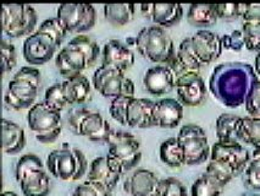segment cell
Listing matches in <instances>:
<instances>
[{"mask_svg": "<svg viewBox=\"0 0 260 196\" xmlns=\"http://www.w3.org/2000/svg\"><path fill=\"white\" fill-rule=\"evenodd\" d=\"M95 143H109L113 131L108 120L96 111H89L81 123L78 134Z\"/></svg>", "mask_w": 260, "mask_h": 196, "instance_id": "obj_21", "label": "cell"}, {"mask_svg": "<svg viewBox=\"0 0 260 196\" xmlns=\"http://www.w3.org/2000/svg\"><path fill=\"white\" fill-rule=\"evenodd\" d=\"M74 194L76 196H98L96 195L94 188H93V186L90 185L87 180L75 188Z\"/></svg>", "mask_w": 260, "mask_h": 196, "instance_id": "obj_50", "label": "cell"}, {"mask_svg": "<svg viewBox=\"0 0 260 196\" xmlns=\"http://www.w3.org/2000/svg\"><path fill=\"white\" fill-rule=\"evenodd\" d=\"M176 93L183 107H198L207 99L208 89L203 77L197 72H189L176 80Z\"/></svg>", "mask_w": 260, "mask_h": 196, "instance_id": "obj_12", "label": "cell"}, {"mask_svg": "<svg viewBox=\"0 0 260 196\" xmlns=\"http://www.w3.org/2000/svg\"><path fill=\"white\" fill-rule=\"evenodd\" d=\"M258 75L247 63H223L214 69L209 80V89L217 101L229 108L244 104L253 82Z\"/></svg>", "mask_w": 260, "mask_h": 196, "instance_id": "obj_1", "label": "cell"}, {"mask_svg": "<svg viewBox=\"0 0 260 196\" xmlns=\"http://www.w3.org/2000/svg\"><path fill=\"white\" fill-rule=\"evenodd\" d=\"M56 17L59 19L68 33L89 31L95 25L96 11L92 4H72L63 3L57 8Z\"/></svg>", "mask_w": 260, "mask_h": 196, "instance_id": "obj_8", "label": "cell"}, {"mask_svg": "<svg viewBox=\"0 0 260 196\" xmlns=\"http://www.w3.org/2000/svg\"><path fill=\"white\" fill-rule=\"evenodd\" d=\"M223 188L215 180L203 173L194 180L190 188V196H221Z\"/></svg>", "mask_w": 260, "mask_h": 196, "instance_id": "obj_34", "label": "cell"}, {"mask_svg": "<svg viewBox=\"0 0 260 196\" xmlns=\"http://www.w3.org/2000/svg\"><path fill=\"white\" fill-rule=\"evenodd\" d=\"M221 39L223 49L232 50V52H241V50L246 47L242 30H234L231 33L223 35Z\"/></svg>", "mask_w": 260, "mask_h": 196, "instance_id": "obj_46", "label": "cell"}, {"mask_svg": "<svg viewBox=\"0 0 260 196\" xmlns=\"http://www.w3.org/2000/svg\"><path fill=\"white\" fill-rule=\"evenodd\" d=\"M68 46L72 48H76L81 53L86 57L87 62H88L89 68L92 66L98 59L99 54H101V48L98 43L86 35H77L74 38L70 39Z\"/></svg>", "mask_w": 260, "mask_h": 196, "instance_id": "obj_33", "label": "cell"}, {"mask_svg": "<svg viewBox=\"0 0 260 196\" xmlns=\"http://www.w3.org/2000/svg\"><path fill=\"white\" fill-rule=\"evenodd\" d=\"M90 185L93 186L95 190L96 195L98 196H111V190L108 188V186H105L104 184H101V183H96V182H90V180H87Z\"/></svg>", "mask_w": 260, "mask_h": 196, "instance_id": "obj_51", "label": "cell"}, {"mask_svg": "<svg viewBox=\"0 0 260 196\" xmlns=\"http://www.w3.org/2000/svg\"><path fill=\"white\" fill-rule=\"evenodd\" d=\"M155 196H189L186 186L178 179L175 178H166L161 179L156 189Z\"/></svg>", "mask_w": 260, "mask_h": 196, "instance_id": "obj_39", "label": "cell"}, {"mask_svg": "<svg viewBox=\"0 0 260 196\" xmlns=\"http://www.w3.org/2000/svg\"><path fill=\"white\" fill-rule=\"evenodd\" d=\"M71 196H76V195H75V194H74V192H72V195H71Z\"/></svg>", "mask_w": 260, "mask_h": 196, "instance_id": "obj_55", "label": "cell"}, {"mask_svg": "<svg viewBox=\"0 0 260 196\" xmlns=\"http://www.w3.org/2000/svg\"><path fill=\"white\" fill-rule=\"evenodd\" d=\"M153 9H154V4H141L140 5L141 14L143 15V17H146V19L149 21H152Z\"/></svg>", "mask_w": 260, "mask_h": 196, "instance_id": "obj_52", "label": "cell"}, {"mask_svg": "<svg viewBox=\"0 0 260 196\" xmlns=\"http://www.w3.org/2000/svg\"><path fill=\"white\" fill-rule=\"evenodd\" d=\"M176 137L183 149L186 165L194 167L204 163L207 159L210 158L211 147L208 136L199 125H183Z\"/></svg>", "mask_w": 260, "mask_h": 196, "instance_id": "obj_7", "label": "cell"}, {"mask_svg": "<svg viewBox=\"0 0 260 196\" xmlns=\"http://www.w3.org/2000/svg\"><path fill=\"white\" fill-rule=\"evenodd\" d=\"M244 184L247 188L260 191V158H252L244 171Z\"/></svg>", "mask_w": 260, "mask_h": 196, "instance_id": "obj_45", "label": "cell"}, {"mask_svg": "<svg viewBox=\"0 0 260 196\" xmlns=\"http://www.w3.org/2000/svg\"><path fill=\"white\" fill-rule=\"evenodd\" d=\"M120 179L121 177L113 173V172L110 171V168L108 167L105 156H101L98 157V158H95L94 161L90 163L86 180L104 184L105 186H108V188L113 191L115 186L117 185V183L120 182Z\"/></svg>", "mask_w": 260, "mask_h": 196, "instance_id": "obj_26", "label": "cell"}, {"mask_svg": "<svg viewBox=\"0 0 260 196\" xmlns=\"http://www.w3.org/2000/svg\"><path fill=\"white\" fill-rule=\"evenodd\" d=\"M236 140L256 147L260 145V118L242 117L240 126L236 132Z\"/></svg>", "mask_w": 260, "mask_h": 196, "instance_id": "obj_31", "label": "cell"}, {"mask_svg": "<svg viewBox=\"0 0 260 196\" xmlns=\"http://www.w3.org/2000/svg\"><path fill=\"white\" fill-rule=\"evenodd\" d=\"M216 14L219 20L223 21H235L242 19L246 4H238V3H226V4H215Z\"/></svg>", "mask_w": 260, "mask_h": 196, "instance_id": "obj_41", "label": "cell"}, {"mask_svg": "<svg viewBox=\"0 0 260 196\" xmlns=\"http://www.w3.org/2000/svg\"><path fill=\"white\" fill-rule=\"evenodd\" d=\"M69 104H82L92 96V83L84 75L66 78L62 82Z\"/></svg>", "mask_w": 260, "mask_h": 196, "instance_id": "obj_24", "label": "cell"}, {"mask_svg": "<svg viewBox=\"0 0 260 196\" xmlns=\"http://www.w3.org/2000/svg\"><path fill=\"white\" fill-rule=\"evenodd\" d=\"M210 159L221 162L235 171L236 174H240L246 171L252 159V155L237 140L216 141L211 146Z\"/></svg>", "mask_w": 260, "mask_h": 196, "instance_id": "obj_10", "label": "cell"}, {"mask_svg": "<svg viewBox=\"0 0 260 196\" xmlns=\"http://www.w3.org/2000/svg\"><path fill=\"white\" fill-rule=\"evenodd\" d=\"M45 167L51 176L63 182H77L89 170L84 153L75 147L51 151L47 157Z\"/></svg>", "mask_w": 260, "mask_h": 196, "instance_id": "obj_3", "label": "cell"}, {"mask_svg": "<svg viewBox=\"0 0 260 196\" xmlns=\"http://www.w3.org/2000/svg\"><path fill=\"white\" fill-rule=\"evenodd\" d=\"M154 104L155 102L150 101V99L132 97L128 108H127V126L134 129H148L154 126Z\"/></svg>", "mask_w": 260, "mask_h": 196, "instance_id": "obj_20", "label": "cell"}, {"mask_svg": "<svg viewBox=\"0 0 260 196\" xmlns=\"http://www.w3.org/2000/svg\"><path fill=\"white\" fill-rule=\"evenodd\" d=\"M39 170H45V168L42 159L37 155L27 153V155L21 156L19 161H17L16 167H15V178H16V182L22 179L27 174Z\"/></svg>", "mask_w": 260, "mask_h": 196, "instance_id": "obj_37", "label": "cell"}, {"mask_svg": "<svg viewBox=\"0 0 260 196\" xmlns=\"http://www.w3.org/2000/svg\"><path fill=\"white\" fill-rule=\"evenodd\" d=\"M131 98L132 97H129V96H121V97H116L111 99L110 107H109V113H110L111 118L123 126H127V123H126L127 108H128Z\"/></svg>", "mask_w": 260, "mask_h": 196, "instance_id": "obj_42", "label": "cell"}, {"mask_svg": "<svg viewBox=\"0 0 260 196\" xmlns=\"http://www.w3.org/2000/svg\"><path fill=\"white\" fill-rule=\"evenodd\" d=\"M183 16L181 4H154L152 21L156 26L168 29L177 25Z\"/></svg>", "mask_w": 260, "mask_h": 196, "instance_id": "obj_27", "label": "cell"}, {"mask_svg": "<svg viewBox=\"0 0 260 196\" xmlns=\"http://www.w3.org/2000/svg\"><path fill=\"white\" fill-rule=\"evenodd\" d=\"M143 85L150 95L164 96L176 87V76L169 65H154L144 74Z\"/></svg>", "mask_w": 260, "mask_h": 196, "instance_id": "obj_15", "label": "cell"}, {"mask_svg": "<svg viewBox=\"0 0 260 196\" xmlns=\"http://www.w3.org/2000/svg\"><path fill=\"white\" fill-rule=\"evenodd\" d=\"M17 183L23 196H48L50 192V177L45 170L32 172Z\"/></svg>", "mask_w": 260, "mask_h": 196, "instance_id": "obj_25", "label": "cell"}, {"mask_svg": "<svg viewBox=\"0 0 260 196\" xmlns=\"http://www.w3.org/2000/svg\"><path fill=\"white\" fill-rule=\"evenodd\" d=\"M166 65L170 66L171 70L174 71L176 80L178 77L183 76V75L189 74V72H197V74H199V70L203 66L201 60L198 59L194 49H193L190 37L184 38L181 42L176 50V55Z\"/></svg>", "mask_w": 260, "mask_h": 196, "instance_id": "obj_17", "label": "cell"}, {"mask_svg": "<svg viewBox=\"0 0 260 196\" xmlns=\"http://www.w3.org/2000/svg\"><path fill=\"white\" fill-rule=\"evenodd\" d=\"M108 145V155L119 159L126 172L134 170L140 163L142 157L141 144L132 134L123 131L113 132Z\"/></svg>", "mask_w": 260, "mask_h": 196, "instance_id": "obj_9", "label": "cell"}, {"mask_svg": "<svg viewBox=\"0 0 260 196\" xmlns=\"http://www.w3.org/2000/svg\"><path fill=\"white\" fill-rule=\"evenodd\" d=\"M250 196H259V195H250Z\"/></svg>", "mask_w": 260, "mask_h": 196, "instance_id": "obj_56", "label": "cell"}, {"mask_svg": "<svg viewBox=\"0 0 260 196\" xmlns=\"http://www.w3.org/2000/svg\"><path fill=\"white\" fill-rule=\"evenodd\" d=\"M252 158H260V145L259 146L254 147V150L252 152Z\"/></svg>", "mask_w": 260, "mask_h": 196, "instance_id": "obj_54", "label": "cell"}, {"mask_svg": "<svg viewBox=\"0 0 260 196\" xmlns=\"http://www.w3.org/2000/svg\"><path fill=\"white\" fill-rule=\"evenodd\" d=\"M243 22H254V21H260V4H246V10H244L243 16H242Z\"/></svg>", "mask_w": 260, "mask_h": 196, "instance_id": "obj_49", "label": "cell"}, {"mask_svg": "<svg viewBox=\"0 0 260 196\" xmlns=\"http://www.w3.org/2000/svg\"><path fill=\"white\" fill-rule=\"evenodd\" d=\"M2 140L3 151L7 155H16L26 145L25 130L19 124L4 118L2 120Z\"/></svg>", "mask_w": 260, "mask_h": 196, "instance_id": "obj_23", "label": "cell"}, {"mask_svg": "<svg viewBox=\"0 0 260 196\" xmlns=\"http://www.w3.org/2000/svg\"><path fill=\"white\" fill-rule=\"evenodd\" d=\"M92 85L105 98L135 96V83L126 76L125 71L103 63L93 74Z\"/></svg>", "mask_w": 260, "mask_h": 196, "instance_id": "obj_5", "label": "cell"}, {"mask_svg": "<svg viewBox=\"0 0 260 196\" xmlns=\"http://www.w3.org/2000/svg\"><path fill=\"white\" fill-rule=\"evenodd\" d=\"M43 102L48 105V107L53 108V109L60 111V113H61L68 105H70L69 104L68 98H66L62 82L54 83V85L48 87V89L45 90Z\"/></svg>", "mask_w": 260, "mask_h": 196, "instance_id": "obj_36", "label": "cell"}, {"mask_svg": "<svg viewBox=\"0 0 260 196\" xmlns=\"http://www.w3.org/2000/svg\"><path fill=\"white\" fill-rule=\"evenodd\" d=\"M55 65L60 74L66 78L82 75L89 68L86 57L80 50L70 46L63 47L55 58Z\"/></svg>", "mask_w": 260, "mask_h": 196, "instance_id": "obj_19", "label": "cell"}, {"mask_svg": "<svg viewBox=\"0 0 260 196\" xmlns=\"http://www.w3.org/2000/svg\"><path fill=\"white\" fill-rule=\"evenodd\" d=\"M37 25V13L32 5L3 4L2 26L9 38L28 37L35 32Z\"/></svg>", "mask_w": 260, "mask_h": 196, "instance_id": "obj_6", "label": "cell"}, {"mask_svg": "<svg viewBox=\"0 0 260 196\" xmlns=\"http://www.w3.org/2000/svg\"><path fill=\"white\" fill-rule=\"evenodd\" d=\"M135 4H105L103 7V14L105 20L114 27H122L131 22L135 17Z\"/></svg>", "mask_w": 260, "mask_h": 196, "instance_id": "obj_29", "label": "cell"}, {"mask_svg": "<svg viewBox=\"0 0 260 196\" xmlns=\"http://www.w3.org/2000/svg\"><path fill=\"white\" fill-rule=\"evenodd\" d=\"M187 20L190 25L202 30L214 26L219 20L215 4H192L187 13Z\"/></svg>", "mask_w": 260, "mask_h": 196, "instance_id": "obj_28", "label": "cell"}, {"mask_svg": "<svg viewBox=\"0 0 260 196\" xmlns=\"http://www.w3.org/2000/svg\"><path fill=\"white\" fill-rule=\"evenodd\" d=\"M135 47L143 58L158 64H168L176 55L174 42L165 29L156 25L143 27L135 37Z\"/></svg>", "mask_w": 260, "mask_h": 196, "instance_id": "obj_2", "label": "cell"}, {"mask_svg": "<svg viewBox=\"0 0 260 196\" xmlns=\"http://www.w3.org/2000/svg\"><path fill=\"white\" fill-rule=\"evenodd\" d=\"M14 78H19V80L27 81L31 82L36 86H41V72L38 69L33 68V66H22L16 74L14 75Z\"/></svg>", "mask_w": 260, "mask_h": 196, "instance_id": "obj_47", "label": "cell"}, {"mask_svg": "<svg viewBox=\"0 0 260 196\" xmlns=\"http://www.w3.org/2000/svg\"><path fill=\"white\" fill-rule=\"evenodd\" d=\"M89 111L90 110L86 109V108H76V109L70 111V114L68 117V125L72 132L78 134V129H80L81 123L83 122V119Z\"/></svg>", "mask_w": 260, "mask_h": 196, "instance_id": "obj_48", "label": "cell"}, {"mask_svg": "<svg viewBox=\"0 0 260 196\" xmlns=\"http://www.w3.org/2000/svg\"><path fill=\"white\" fill-rule=\"evenodd\" d=\"M103 64H108L126 71L135 64V53L117 39H110L102 50Z\"/></svg>", "mask_w": 260, "mask_h": 196, "instance_id": "obj_22", "label": "cell"}, {"mask_svg": "<svg viewBox=\"0 0 260 196\" xmlns=\"http://www.w3.org/2000/svg\"><path fill=\"white\" fill-rule=\"evenodd\" d=\"M39 87L27 81L14 78L9 81L8 90L4 95V103L10 109L20 111L31 109L35 105Z\"/></svg>", "mask_w": 260, "mask_h": 196, "instance_id": "obj_13", "label": "cell"}, {"mask_svg": "<svg viewBox=\"0 0 260 196\" xmlns=\"http://www.w3.org/2000/svg\"><path fill=\"white\" fill-rule=\"evenodd\" d=\"M244 44L249 52H260V21L242 23Z\"/></svg>", "mask_w": 260, "mask_h": 196, "instance_id": "obj_38", "label": "cell"}, {"mask_svg": "<svg viewBox=\"0 0 260 196\" xmlns=\"http://www.w3.org/2000/svg\"><path fill=\"white\" fill-rule=\"evenodd\" d=\"M0 53H2V69L4 74L10 72L16 65V49L15 46L7 38L0 42Z\"/></svg>", "mask_w": 260, "mask_h": 196, "instance_id": "obj_43", "label": "cell"}, {"mask_svg": "<svg viewBox=\"0 0 260 196\" xmlns=\"http://www.w3.org/2000/svg\"><path fill=\"white\" fill-rule=\"evenodd\" d=\"M190 42L198 59L203 65L210 64L221 57L223 50L222 39L217 33L210 30H198L190 37Z\"/></svg>", "mask_w": 260, "mask_h": 196, "instance_id": "obj_14", "label": "cell"}, {"mask_svg": "<svg viewBox=\"0 0 260 196\" xmlns=\"http://www.w3.org/2000/svg\"><path fill=\"white\" fill-rule=\"evenodd\" d=\"M27 124L35 132L36 140L42 144H51L61 135V113L48 107L44 102L36 103L27 114Z\"/></svg>", "mask_w": 260, "mask_h": 196, "instance_id": "obj_4", "label": "cell"}, {"mask_svg": "<svg viewBox=\"0 0 260 196\" xmlns=\"http://www.w3.org/2000/svg\"><path fill=\"white\" fill-rule=\"evenodd\" d=\"M160 159L165 165L170 168H181L186 165L184 152L177 137H170L160 145Z\"/></svg>", "mask_w": 260, "mask_h": 196, "instance_id": "obj_30", "label": "cell"}, {"mask_svg": "<svg viewBox=\"0 0 260 196\" xmlns=\"http://www.w3.org/2000/svg\"><path fill=\"white\" fill-rule=\"evenodd\" d=\"M59 46L48 33L36 30L25 39L22 53L26 62L31 65H43L53 59Z\"/></svg>", "mask_w": 260, "mask_h": 196, "instance_id": "obj_11", "label": "cell"}, {"mask_svg": "<svg viewBox=\"0 0 260 196\" xmlns=\"http://www.w3.org/2000/svg\"><path fill=\"white\" fill-rule=\"evenodd\" d=\"M183 118V105L178 99L162 98L155 102L153 110L154 126L161 129H175Z\"/></svg>", "mask_w": 260, "mask_h": 196, "instance_id": "obj_16", "label": "cell"}, {"mask_svg": "<svg viewBox=\"0 0 260 196\" xmlns=\"http://www.w3.org/2000/svg\"><path fill=\"white\" fill-rule=\"evenodd\" d=\"M160 179L155 173L146 168H137L127 177L123 190L129 196H155Z\"/></svg>", "mask_w": 260, "mask_h": 196, "instance_id": "obj_18", "label": "cell"}, {"mask_svg": "<svg viewBox=\"0 0 260 196\" xmlns=\"http://www.w3.org/2000/svg\"><path fill=\"white\" fill-rule=\"evenodd\" d=\"M204 173L207 174V176H209L211 179L215 180V182L219 184V185H221L222 188H225V186L237 176V174L235 173V171H232L231 168L228 167V165L221 163V162L214 161V159H209Z\"/></svg>", "mask_w": 260, "mask_h": 196, "instance_id": "obj_35", "label": "cell"}, {"mask_svg": "<svg viewBox=\"0 0 260 196\" xmlns=\"http://www.w3.org/2000/svg\"><path fill=\"white\" fill-rule=\"evenodd\" d=\"M244 107L249 117L260 118V78L255 80L248 93Z\"/></svg>", "mask_w": 260, "mask_h": 196, "instance_id": "obj_44", "label": "cell"}, {"mask_svg": "<svg viewBox=\"0 0 260 196\" xmlns=\"http://www.w3.org/2000/svg\"><path fill=\"white\" fill-rule=\"evenodd\" d=\"M242 117L232 113H222L217 117L215 130L217 141L236 140V132L240 126Z\"/></svg>", "mask_w": 260, "mask_h": 196, "instance_id": "obj_32", "label": "cell"}, {"mask_svg": "<svg viewBox=\"0 0 260 196\" xmlns=\"http://www.w3.org/2000/svg\"><path fill=\"white\" fill-rule=\"evenodd\" d=\"M254 70H255L256 75L260 78V52L256 53L255 60H254Z\"/></svg>", "mask_w": 260, "mask_h": 196, "instance_id": "obj_53", "label": "cell"}, {"mask_svg": "<svg viewBox=\"0 0 260 196\" xmlns=\"http://www.w3.org/2000/svg\"><path fill=\"white\" fill-rule=\"evenodd\" d=\"M38 30L42 32L48 33L50 37H53L59 47L61 46L62 41L65 39L66 35H68V31H66L65 27L62 26V23L60 22L57 17H50V19L44 20L39 25Z\"/></svg>", "mask_w": 260, "mask_h": 196, "instance_id": "obj_40", "label": "cell"}]
</instances>
